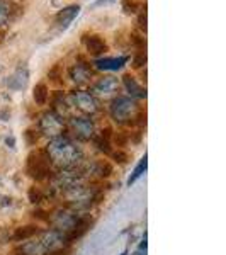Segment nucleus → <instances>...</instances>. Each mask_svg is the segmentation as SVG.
Returning a JSON list of instances; mask_svg holds the SVG:
<instances>
[{"label": "nucleus", "instance_id": "nucleus-9", "mask_svg": "<svg viewBox=\"0 0 226 255\" xmlns=\"http://www.w3.org/2000/svg\"><path fill=\"white\" fill-rule=\"evenodd\" d=\"M67 133H72L77 141L87 143L96 138L97 128L89 116H72L67 119Z\"/></svg>", "mask_w": 226, "mask_h": 255}, {"label": "nucleus", "instance_id": "nucleus-17", "mask_svg": "<svg viewBox=\"0 0 226 255\" xmlns=\"http://www.w3.org/2000/svg\"><path fill=\"white\" fill-rule=\"evenodd\" d=\"M122 85L128 90L129 97L134 99V101H136V99H146V89H143L131 73H126V75L122 77Z\"/></svg>", "mask_w": 226, "mask_h": 255}, {"label": "nucleus", "instance_id": "nucleus-27", "mask_svg": "<svg viewBox=\"0 0 226 255\" xmlns=\"http://www.w3.org/2000/svg\"><path fill=\"white\" fill-rule=\"evenodd\" d=\"M111 158L114 160L116 163H119V165H124L126 162L129 160V155H128V151H124V150H113L111 151V155H109Z\"/></svg>", "mask_w": 226, "mask_h": 255}, {"label": "nucleus", "instance_id": "nucleus-30", "mask_svg": "<svg viewBox=\"0 0 226 255\" xmlns=\"http://www.w3.org/2000/svg\"><path fill=\"white\" fill-rule=\"evenodd\" d=\"M146 63V55H139V56H136V58H134V61H133V67L134 68H139V67H143V65Z\"/></svg>", "mask_w": 226, "mask_h": 255}, {"label": "nucleus", "instance_id": "nucleus-21", "mask_svg": "<svg viewBox=\"0 0 226 255\" xmlns=\"http://www.w3.org/2000/svg\"><path fill=\"white\" fill-rule=\"evenodd\" d=\"M27 79H29V73H27V68L20 67L14 72V75H10V79L7 80V85L12 89V90H20L26 87L27 84Z\"/></svg>", "mask_w": 226, "mask_h": 255}, {"label": "nucleus", "instance_id": "nucleus-28", "mask_svg": "<svg viewBox=\"0 0 226 255\" xmlns=\"http://www.w3.org/2000/svg\"><path fill=\"white\" fill-rule=\"evenodd\" d=\"M138 5L139 3L136 2V0H124V2H122V9H124V12H128V14H131V12H136Z\"/></svg>", "mask_w": 226, "mask_h": 255}, {"label": "nucleus", "instance_id": "nucleus-29", "mask_svg": "<svg viewBox=\"0 0 226 255\" xmlns=\"http://www.w3.org/2000/svg\"><path fill=\"white\" fill-rule=\"evenodd\" d=\"M39 133V131H36V133H34V131H32V129H27L26 131V139H27V145H36V143H38V139H39V136H41V134H38Z\"/></svg>", "mask_w": 226, "mask_h": 255}, {"label": "nucleus", "instance_id": "nucleus-15", "mask_svg": "<svg viewBox=\"0 0 226 255\" xmlns=\"http://www.w3.org/2000/svg\"><path fill=\"white\" fill-rule=\"evenodd\" d=\"M80 14V5H68L65 9H61L55 17V22L58 26L60 31H65L68 29V26L73 22V19Z\"/></svg>", "mask_w": 226, "mask_h": 255}, {"label": "nucleus", "instance_id": "nucleus-3", "mask_svg": "<svg viewBox=\"0 0 226 255\" xmlns=\"http://www.w3.org/2000/svg\"><path fill=\"white\" fill-rule=\"evenodd\" d=\"M43 150L46 153L51 167H55L56 170H60V168H75L85 160L82 146H79V143L73 138H70L68 134L49 139Z\"/></svg>", "mask_w": 226, "mask_h": 255}, {"label": "nucleus", "instance_id": "nucleus-19", "mask_svg": "<svg viewBox=\"0 0 226 255\" xmlns=\"http://www.w3.org/2000/svg\"><path fill=\"white\" fill-rule=\"evenodd\" d=\"M84 43H85V48H87V51L90 55H102V53L108 51V44H106V41L101 38V36H85L84 38Z\"/></svg>", "mask_w": 226, "mask_h": 255}, {"label": "nucleus", "instance_id": "nucleus-25", "mask_svg": "<svg viewBox=\"0 0 226 255\" xmlns=\"http://www.w3.org/2000/svg\"><path fill=\"white\" fill-rule=\"evenodd\" d=\"M146 167H148V157H146V153L143 155L141 160H139V163L136 167H134V170H133V174H131V177L128 179V186H131V184H134L136 180L141 177L143 174H145V170H146Z\"/></svg>", "mask_w": 226, "mask_h": 255}, {"label": "nucleus", "instance_id": "nucleus-32", "mask_svg": "<svg viewBox=\"0 0 226 255\" xmlns=\"http://www.w3.org/2000/svg\"><path fill=\"white\" fill-rule=\"evenodd\" d=\"M109 2H114V0H97L96 5H102V3H109Z\"/></svg>", "mask_w": 226, "mask_h": 255}, {"label": "nucleus", "instance_id": "nucleus-4", "mask_svg": "<svg viewBox=\"0 0 226 255\" xmlns=\"http://www.w3.org/2000/svg\"><path fill=\"white\" fill-rule=\"evenodd\" d=\"M60 197L63 199V206H68L79 213H89L94 206L104 201V189L99 184L84 182L61 192Z\"/></svg>", "mask_w": 226, "mask_h": 255}, {"label": "nucleus", "instance_id": "nucleus-11", "mask_svg": "<svg viewBox=\"0 0 226 255\" xmlns=\"http://www.w3.org/2000/svg\"><path fill=\"white\" fill-rule=\"evenodd\" d=\"M70 101H72V104H73V109L80 111L84 116H89V118L97 114L99 109H101L97 97H94L87 90H73V92L70 94Z\"/></svg>", "mask_w": 226, "mask_h": 255}, {"label": "nucleus", "instance_id": "nucleus-12", "mask_svg": "<svg viewBox=\"0 0 226 255\" xmlns=\"http://www.w3.org/2000/svg\"><path fill=\"white\" fill-rule=\"evenodd\" d=\"M119 89V80L116 77H102L96 84L92 85V96L94 97H111L117 92Z\"/></svg>", "mask_w": 226, "mask_h": 255}, {"label": "nucleus", "instance_id": "nucleus-22", "mask_svg": "<svg viewBox=\"0 0 226 255\" xmlns=\"http://www.w3.org/2000/svg\"><path fill=\"white\" fill-rule=\"evenodd\" d=\"M27 196H29V201H31L32 204H41L43 201H46L48 197H51V196H49L48 187L44 189V187L36 186V184L29 187V192H27Z\"/></svg>", "mask_w": 226, "mask_h": 255}, {"label": "nucleus", "instance_id": "nucleus-16", "mask_svg": "<svg viewBox=\"0 0 226 255\" xmlns=\"http://www.w3.org/2000/svg\"><path fill=\"white\" fill-rule=\"evenodd\" d=\"M70 79L75 82L77 85H87L92 80V70L87 63H75L70 68Z\"/></svg>", "mask_w": 226, "mask_h": 255}, {"label": "nucleus", "instance_id": "nucleus-31", "mask_svg": "<svg viewBox=\"0 0 226 255\" xmlns=\"http://www.w3.org/2000/svg\"><path fill=\"white\" fill-rule=\"evenodd\" d=\"M139 27L146 31V14H141V15H139Z\"/></svg>", "mask_w": 226, "mask_h": 255}, {"label": "nucleus", "instance_id": "nucleus-14", "mask_svg": "<svg viewBox=\"0 0 226 255\" xmlns=\"http://www.w3.org/2000/svg\"><path fill=\"white\" fill-rule=\"evenodd\" d=\"M129 61V56H111V58L94 60V67L104 72H117Z\"/></svg>", "mask_w": 226, "mask_h": 255}, {"label": "nucleus", "instance_id": "nucleus-18", "mask_svg": "<svg viewBox=\"0 0 226 255\" xmlns=\"http://www.w3.org/2000/svg\"><path fill=\"white\" fill-rule=\"evenodd\" d=\"M111 138H113V129H111V128H106V129H102L99 134H96V138H94L92 141L99 151H102L104 155H111V151H113Z\"/></svg>", "mask_w": 226, "mask_h": 255}, {"label": "nucleus", "instance_id": "nucleus-20", "mask_svg": "<svg viewBox=\"0 0 226 255\" xmlns=\"http://www.w3.org/2000/svg\"><path fill=\"white\" fill-rule=\"evenodd\" d=\"M41 232V228L38 225H24V226H19V228H15V232L12 233V240L17 242V244H22V242L29 240L34 235H38Z\"/></svg>", "mask_w": 226, "mask_h": 255}, {"label": "nucleus", "instance_id": "nucleus-24", "mask_svg": "<svg viewBox=\"0 0 226 255\" xmlns=\"http://www.w3.org/2000/svg\"><path fill=\"white\" fill-rule=\"evenodd\" d=\"M12 2L9 0H0V27H3L5 24H9L12 17Z\"/></svg>", "mask_w": 226, "mask_h": 255}, {"label": "nucleus", "instance_id": "nucleus-5", "mask_svg": "<svg viewBox=\"0 0 226 255\" xmlns=\"http://www.w3.org/2000/svg\"><path fill=\"white\" fill-rule=\"evenodd\" d=\"M139 106L134 99L119 96L114 97L113 102L109 106V114L113 118L114 123L122 126H129V125H136V118L139 114Z\"/></svg>", "mask_w": 226, "mask_h": 255}, {"label": "nucleus", "instance_id": "nucleus-13", "mask_svg": "<svg viewBox=\"0 0 226 255\" xmlns=\"http://www.w3.org/2000/svg\"><path fill=\"white\" fill-rule=\"evenodd\" d=\"M51 104H53V113H56L61 119L67 121L68 118L73 116V104L70 101V96H65L63 92H56L55 96L51 99Z\"/></svg>", "mask_w": 226, "mask_h": 255}, {"label": "nucleus", "instance_id": "nucleus-26", "mask_svg": "<svg viewBox=\"0 0 226 255\" xmlns=\"http://www.w3.org/2000/svg\"><path fill=\"white\" fill-rule=\"evenodd\" d=\"M131 141V136L128 133H113V138H111V143H113L114 146L119 148V150H122L124 146H128V143Z\"/></svg>", "mask_w": 226, "mask_h": 255}, {"label": "nucleus", "instance_id": "nucleus-8", "mask_svg": "<svg viewBox=\"0 0 226 255\" xmlns=\"http://www.w3.org/2000/svg\"><path fill=\"white\" fill-rule=\"evenodd\" d=\"M79 170L84 175L85 182H101L113 175L114 167L109 160H84L79 165Z\"/></svg>", "mask_w": 226, "mask_h": 255}, {"label": "nucleus", "instance_id": "nucleus-1", "mask_svg": "<svg viewBox=\"0 0 226 255\" xmlns=\"http://www.w3.org/2000/svg\"><path fill=\"white\" fill-rule=\"evenodd\" d=\"M67 235L55 230H41L38 235L15 247L14 255H67L72 250Z\"/></svg>", "mask_w": 226, "mask_h": 255}, {"label": "nucleus", "instance_id": "nucleus-7", "mask_svg": "<svg viewBox=\"0 0 226 255\" xmlns=\"http://www.w3.org/2000/svg\"><path fill=\"white\" fill-rule=\"evenodd\" d=\"M26 174L36 182L49 180L53 175V167L44 153V150H32L26 160Z\"/></svg>", "mask_w": 226, "mask_h": 255}, {"label": "nucleus", "instance_id": "nucleus-23", "mask_svg": "<svg viewBox=\"0 0 226 255\" xmlns=\"http://www.w3.org/2000/svg\"><path fill=\"white\" fill-rule=\"evenodd\" d=\"M32 99L38 106H46L48 99H49V89L46 84H36L34 90H32Z\"/></svg>", "mask_w": 226, "mask_h": 255}, {"label": "nucleus", "instance_id": "nucleus-6", "mask_svg": "<svg viewBox=\"0 0 226 255\" xmlns=\"http://www.w3.org/2000/svg\"><path fill=\"white\" fill-rule=\"evenodd\" d=\"M85 179L82 175V172L79 170V167L75 168H60V170L53 172L51 179H49V186L48 191H49V196H60L61 192L68 191V189L75 187V186H80L84 184Z\"/></svg>", "mask_w": 226, "mask_h": 255}, {"label": "nucleus", "instance_id": "nucleus-10", "mask_svg": "<svg viewBox=\"0 0 226 255\" xmlns=\"http://www.w3.org/2000/svg\"><path fill=\"white\" fill-rule=\"evenodd\" d=\"M38 131L41 136H46L48 139L63 136V134H67V121L49 109L39 118Z\"/></svg>", "mask_w": 226, "mask_h": 255}, {"label": "nucleus", "instance_id": "nucleus-2", "mask_svg": "<svg viewBox=\"0 0 226 255\" xmlns=\"http://www.w3.org/2000/svg\"><path fill=\"white\" fill-rule=\"evenodd\" d=\"M46 223L51 230L67 235L68 240L75 244L87 233V230L92 225V218L89 213H79L68 206H58L49 211Z\"/></svg>", "mask_w": 226, "mask_h": 255}]
</instances>
